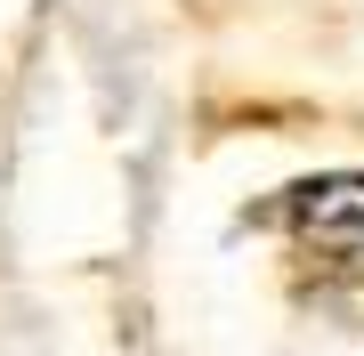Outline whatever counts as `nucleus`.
<instances>
[{
  "label": "nucleus",
  "mask_w": 364,
  "mask_h": 356,
  "mask_svg": "<svg viewBox=\"0 0 364 356\" xmlns=\"http://www.w3.org/2000/svg\"><path fill=\"white\" fill-rule=\"evenodd\" d=\"M291 219L316 251H332L340 267H364V171H340V178H308L291 195Z\"/></svg>",
  "instance_id": "f257e3e1"
}]
</instances>
